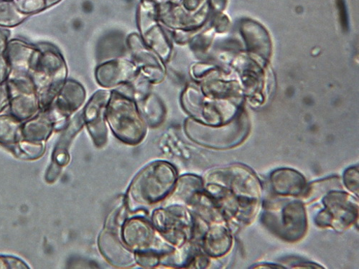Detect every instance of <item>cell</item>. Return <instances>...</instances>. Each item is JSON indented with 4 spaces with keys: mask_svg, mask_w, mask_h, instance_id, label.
Segmentation results:
<instances>
[{
    "mask_svg": "<svg viewBox=\"0 0 359 269\" xmlns=\"http://www.w3.org/2000/svg\"><path fill=\"white\" fill-rule=\"evenodd\" d=\"M106 120L114 136L125 144H138L145 137L146 123L137 102L121 92H111Z\"/></svg>",
    "mask_w": 359,
    "mask_h": 269,
    "instance_id": "4",
    "label": "cell"
},
{
    "mask_svg": "<svg viewBox=\"0 0 359 269\" xmlns=\"http://www.w3.org/2000/svg\"><path fill=\"white\" fill-rule=\"evenodd\" d=\"M277 203L268 208L264 216L266 224L286 241L295 242L306 230V216L303 204L297 201Z\"/></svg>",
    "mask_w": 359,
    "mask_h": 269,
    "instance_id": "6",
    "label": "cell"
},
{
    "mask_svg": "<svg viewBox=\"0 0 359 269\" xmlns=\"http://www.w3.org/2000/svg\"><path fill=\"white\" fill-rule=\"evenodd\" d=\"M169 1L172 2V3H177L179 1V0H169Z\"/></svg>",
    "mask_w": 359,
    "mask_h": 269,
    "instance_id": "35",
    "label": "cell"
},
{
    "mask_svg": "<svg viewBox=\"0 0 359 269\" xmlns=\"http://www.w3.org/2000/svg\"><path fill=\"white\" fill-rule=\"evenodd\" d=\"M152 219L156 230L173 247L191 241L194 218L184 206L169 205L158 208Z\"/></svg>",
    "mask_w": 359,
    "mask_h": 269,
    "instance_id": "5",
    "label": "cell"
},
{
    "mask_svg": "<svg viewBox=\"0 0 359 269\" xmlns=\"http://www.w3.org/2000/svg\"><path fill=\"white\" fill-rule=\"evenodd\" d=\"M84 125L83 116L78 114L69 125L67 126L63 135L57 144L53 156V163L62 167L66 166L70 160L68 148L74 137L82 129Z\"/></svg>",
    "mask_w": 359,
    "mask_h": 269,
    "instance_id": "20",
    "label": "cell"
},
{
    "mask_svg": "<svg viewBox=\"0 0 359 269\" xmlns=\"http://www.w3.org/2000/svg\"><path fill=\"white\" fill-rule=\"evenodd\" d=\"M344 183L347 188L358 195V169L349 168L344 174Z\"/></svg>",
    "mask_w": 359,
    "mask_h": 269,
    "instance_id": "27",
    "label": "cell"
},
{
    "mask_svg": "<svg viewBox=\"0 0 359 269\" xmlns=\"http://www.w3.org/2000/svg\"><path fill=\"white\" fill-rule=\"evenodd\" d=\"M271 182L273 191L281 195H300L307 190L304 177L290 169H280L274 172Z\"/></svg>",
    "mask_w": 359,
    "mask_h": 269,
    "instance_id": "16",
    "label": "cell"
},
{
    "mask_svg": "<svg viewBox=\"0 0 359 269\" xmlns=\"http://www.w3.org/2000/svg\"><path fill=\"white\" fill-rule=\"evenodd\" d=\"M325 209L316 218L321 227L332 226L335 229L345 230L355 220L358 207L353 198L345 193L334 192L323 200Z\"/></svg>",
    "mask_w": 359,
    "mask_h": 269,
    "instance_id": "7",
    "label": "cell"
},
{
    "mask_svg": "<svg viewBox=\"0 0 359 269\" xmlns=\"http://www.w3.org/2000/svg\"><path fill=\"white\" fill-rule=\"evenodd\" d=\"M39 52V46L21 40L10 41L4 52L11 69L8 79L31 78Z\"/></svg>",
    "mask_w": 359,
    "mask_h": 269,
    "instance_id": "12",
    "label": "cell"
},
{
    "mask_svg": "<svg viewBox=\"0 0 359 269\" xmlns=\"http://www.w3.org/2000/svg\"><path fill=\"white\" fill-rule=\"evenodd\" d=\"M99 247L105 259L117 267H130L136 263L135 253L123 242L121 230L107 228L101 233Z\"/></svg>",
    "mask_w": 359,
    "mask_h": 269,
    "instance_id": "13",
    "label": "cell"
},
{
    "mask_svg": "<svg viewBox=\"0 0 359 269\" xmlns=\"http://www.w3.org/2000/svg\"><path fill=\"white\" fill-rule=\"evenodd\" d=\"M177 179L176 169L170 163L157 161L142 170L130 184L125 203L130 212L155 205L172 193Z\"/></svg>",
    "mask_w": 359,
    "mask_h": 269,
    "instance_id": "2",
    "label": "cell"
},
{
    "mask_svg": "<svg viewBox=\"0 0 359 269\" xmlns=\"http://www.w3.org/2000/svg\"><path fill=\"white\" fill-rule=\"evenodd\" d=\"M11 33L6 27L0 26V53L4 52L8 45Z\"/></svg>",
    "mask_w": 359,
    "mask_h": 269,
    "instance_id": "31",
    "label": "cell"
},
{
    "mask_svg": "<svg viewBox=\"0 0 359 269\" xmlns=\"http://www.w3.org/2000/svg\"><path fill=\"white\" fill-rule=\"evenodd\" d=\"M54 129V123L48 111H43L22 125V139L43 142L50 137Z\"/></svg>",
    "mask_w": 359,
    "mask_h": 269,
    "instance_id": "19",
    "label": "cell"
},
{
    "mask_svg": "<svg viewBox=\"0 0 359 269\" xmlns=\"http://www.w3.org/2000/svg\"><path fill=\"white\" fill-rule=\"evenodd\" d=\"M205 193L223 218L248 222L259 204V183L255 174L244 167H231L209 174Z\"/></svg>",
    "mask_w": 359,
    "mask_h": 269,
    "instance_id": "1",
    "label": "cell"
},
{
    "mask_svg": "<svg viewBox=\"0 0 359 269\" xmlns=\"http://www.w3.org/2000/svg\"><path fill=\"white\" fill-rule=\"evenodd\" d=\"M167 253L168 252L156 249H149L146 251L135 252V261L136 263H138L143 267H156L161 263L162 256Z\"/></svg>",
    "mask_w": 359,
    "mask_h": 269,
    "instance_id": "25",
    "label": "cell"
},
{
    "mask_svg": "<svg viewBox=\"0 0 359 269\" xmlns=\"http://www.w3.org/2000/svg\"><path fill=\"white\" fill-rule=\"evenodd\" d=\"M13 1L18 9L27 16L47 8L44 0H13Z\"/></svg>",
    "mask_w": 359,
    "mask_h": 269,
    "instance_id": "26",
    "label": "cell"
},
{
    "mask_svg": "<svg viewBox=\"0 0 359 269\" xmlns=\"http://www.w3.org/2000/svg\"><path fill=\"white\" fill-rule=\"evenodd\" d=\"M121 235L124 244L134 253L156 249L165 252L156 247V230L154 226L143 217H133L127 219L123 223Z\"/></svg>",
    "mask_w": 359,
    "mask_h": 269,
    "instance_id": "10",
    "label": "cell"
},
{
    "mask_svg": "<svg viewBox=\"0 0 359 269\" xmlns=\"http://www.w3.org/2000/svg\"><path fill=\"white\" fill-rule=\"evenodd\" d=\"M11 113L19 121H25L41 110L39 100L31 78L8 79Z\"/></svg>",
    "mask_w": 359,
    "mask_h": 269,
    "instance_id": "8",
    "label": "cell"
},
{
    "mask_svg": "<svg viewBox=\"0 0 359 269\" xmlns=\"http://www.w3.org/2000/svg\"><path fill=\"white\" fill-rule=\"evenodd\" d=\"M0 268H9L7 256H0Z\"/></svg>",
    "mask_w": 359,
    "mask_h": 269,
    "instance_id": "33",
    "label": "cell"
},
{
    "mask_svg": "<svg viewBox=\"0 0 359 269\" xmlns=\"http://www.w3.org/2000/svg\"><path fill=\"white\" fill-rule=\"evenodd\" d=\"M200 244L207 255L219 257L230 249L231 237L229 230L223 224L216 222L208 228Z\"/></svg>",
    "mask_w": 359,
    "mask_h": 269,
    "instance_id": "17",
    "label": "cell"
},
{
    "mask_svg": "<svg viewBox=\"0 0 359 269\" xmlns=\"http://www.w3.org/2000/svg\"><path fill=\"white\" fill-rule=\"evenodd\" d=\"M40 52L31 78L43 111L51 106L67 81L68 69L61 53L50 45L39 46Z\"/></svg>",
    "mask_w": 359,
    "mask_h": 269,
    "instance_id": "3",
    "label": "cell"
},
{
    "mask_svg": "<svg viewBox=\"0 0 359 269\" xmlns=\"http://www.w3.org/2000/svg\"><path fill=\"white\" fill-rule=\"evenodd\" d=\"M21 122L13 115H0V144L15 146L22 139Z\"/></svg>",
    "mask_w": 359,
    "mask_h": 269,
    "instance_id": "21",
    "label": "cell"
},
{
    "mask_svg": "<svg viewBox=\"0 0 359 269\" xmlns=\"http://www.w3.org/2000/svg\"><path fill=\"white\" fill-rule=\"evenodd\" d=\"M147 95L142 102L140 113L145 123L149 126L156 127L159 126L164 120L165 109L163 104L155 97Z\"/></svg>",
    "mask_w": 359,
    "mask_h": 269,
    "instance_id": "22",
    "label": "cell"
},
{
    "mask_svg": "<svg viewBox=\"0 0 359 269\" xmlns=\"http://www.w3.org/2000/svg\"><path fill=\"white\" fill-rule=\"evenodd\" d=\"M139 71V68L132 62L114 60L99 67L96 76L101 85L110 88L130 83L137 78Z\"/></svg>",
    "mask_w": 359,
    "mask_h": 269,
    "instance_id": "14",
    "label": "cell"
},
{
    "mask_svg": "<svg viewBox=\"0 0 359 269\" xmlns=\"http://www.w3.org/2000/svg\"><path fill=\"white\" fill-rule=\"evenodd\" d=\"M15 154L21 158L37 160L43 156L45 148L42 142H31L25 139L13 146Z\"/></svg>",
    "mask_w": 359,
    "mask_h": 269,
    "instance_id": "24",
    "label": "cell"
},
{
    "mask_svg": "<svg viewBox=\"0 0 359 269\" xmlns=\"http://www.w3.org/2000/svg\"><path fill=\"white\" fill-rule=\"evenodd\" d=\"M204 189L202 179L196 175L186 174L177 179L170 195L169 205L190 206Z\"/></svg>",
    "mask_w": 359,
    "mask_h": 269,
    "instance_id": "18",
    "label": "cell"
},
{
    "mask_svg": "<svg viewBox=\"0 0 359 269\" xmlns=\"http://www.w3.org/2000/svg\"><path fill=\"white\" fill-rule=\"evenodd\" d=\"M86 99L83 87L74 80H67L60 89L51 106L47 111L55 125V129H59L65 124L69 116L79 109Z\"/></svg>",
    "mask_w": 359,
    "mask_h": 269,
    "instance_id": "9",
    "label": "cell"
},
{
    "mask_svg": "<svg viewBox=\"0 0 359 269\" xmlns=\"http://www.w3.org/2000/svg\"><path fill=\"white\" fill-rule=\"evenodd\" d=\"M27 15L22 13L13 0H0V26L13 27L22 23Z\"/></svg>",
    "mask_w": 359,
    "mask_h": 269,
    "instance_id": "23",
    "label": "cell"
},
{
    "mask_svg": "<svg viewBox=\"0 0 359 269\" xmlns=\"http://www.w3.org/2000/svg\"><path fill=\"white\" fill-rule=\"evenodd\" d=\"M44 1L46 4L47 8H49L58 4L59 2H61L62 0H44Z\"/></svg>",
    "mask_w": 359,
    "mask_h": 269,
    "instance_id": "34",
    "label": "cell"
},
{
    "mask_svg": "<svg viewBox=\"0 0 359 269\" xmlns=\"http://www.w3.org/2000/svg\"><path fill=\"white\" fill-rule=\"evenodd\" d=\"M212 10L217 12L222 11L226 6V0H209Z\"/></svg>",
    "mask_w": 359,
    "mask_h": 269,
    "instance_id": "32",
    "label": "cell"
},
{
    "mask_svg": "<svg viewBox=\"0 0 359 269\" xmlns=\"http://www.w3.org/2000/svg\"><path fill=\"white\" fill-rule=\"evenodd\" d=\"M111 92L100 91L86 104L82 114L90 135L95 145L101 148L107 142L108 130L106 125V110Z\"/></svg>",
    "mask_w": 359,
    "mask_h": 269,
    "instance_id": "11",
    "label": "cell"
},
{
    "mask_svg": "<svg viewBox=\"0 0 359 269\" xmlns=\"http://www.w3.org/2000/svg\"><path fill=\"white\" fill-rule=\"evenodd\" d=\"M11 73V69L4 52L0 53V84L6 83Z\"/></svg>",
    "mask_w": 359,
    "mask_h": 269,
    "instance_id": "28",
    "label": "cell"
},
{
    "mask_svg": "<svg viewBox=\"0 0 359 269\" xmlns=\"http://www.w3.org/2000/svg\"><path fill=\"white\" fill-rule=\"evenodd\" d=\"M62 167L53 163L49 167L47 174H46V179L48 183H53L58 177Z\"/></svg>",
    "mask_w": 359,
    "mask_h": 269,
    "instance_id": "30",
    "label": "cell"
},
{
    "mask_svg": "<svg viewBox=\"0 0 359 269\" xmlns=\"http://www.w3.org/2000/svg\"><path fill=\"white\" fill-rule=\"evenodd\" d=\"M10 103V95L6 83L0 84V113H1Z\"/></svg>",
    "mask_w": 359,
    "mask_h": 269,
    "instance_id": "29",
    "label": "cell"
},
{
    "mask_svg": "<svg viewBox=\"0 0 359 269\" xmlns=\"http://www.w3.org/2000/svg\"><path fill=\"white\" fill-rule=\"evenodd\" d=\"M129 39L136 66L142 70L144 77L154 83L162 81L165 76V69L161 60L149 48H146L136 36L131 35Z\"/></svg>",
    "mask_w": 359,
    "mask_h": 269,
    "instance_id": "15",
    "label": "cell"
}]
</instances>
